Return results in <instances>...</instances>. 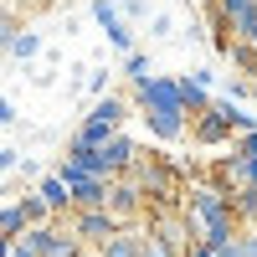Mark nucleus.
Instances as JSON below:
<instances>
[{
    "instance_id": "nucleus-1",
    "label": "nucleus",
    "mask_w": 257,
    "mask_h": 257,
    "mask_svg": "<svg viewBox=\"0 0 257 257\" xmlns=\"http://www.w3.org/2000/svg\"><path fill=\"white\" fill-rule=\"evenodd\" d=\"M180 221L190 231V247H221L237 237V211H231V196L226 190H216L211 180L201 185H190L185 190V201H180Z\"/></svg>"
},
{
    "instance_id": "nucleus-2",
    "label": "nucleus",
    "mask_w": 257,
    "mask_h": 257,
    "mask_svg": "<svg viewBox=\"0 0 257 257\" xmlns=\"http://www.w3.org/2000/svg\"><path fill=\"white\" fill-rule=\"evenodd\" d=\"M103 211L113 216V226H144V216H149L139 185L128 180V175L123 180H108V201H103Z\"/></svg>"
},
{
    "instance_id": "nucleus-3",
    "label": "nucleus",
    "mask_w": 257,
    "mask_h": 257,
    "mask_svg": "<svg viewBox=\"0 0 257 257\" xmlns=\"http://www.w3.org/2000/svg\"><path fill=\"white\" fill-rule=\"evenodd\" d=\"M36 257H72L77 252V237H72V226H62V221H47V226H31L26 231Z\"/></svg>"
},
{
    "instance_id": "nucleus-4",
    "label": "nucleus",
    "mask_w": 257,
    "mask_h": 257,
    "mask_svg": "<svg viewBox=\"0 0 257 257\" xmlns=\"http://www.w3.org/2000/svg\"><path fill=\"white\" fill-rule=\"evenodd\" d=\"M72 237H77V247H103V242H108L113 237V216H108V211H72Z\"/></svg>"
},
{
    "instance_id": "nucleus-5",
    "label": "nucleus",
    "mask_w": 257,
    "mask_h": 257,
    "mask_svg": "<svg viewBox=\"0 0 257 257\" xmlns=\"http://www.w3.org/2000/svg\"><path fill=\"white\" fill-rule=\"evenodd\" d=\"M98 160H103V175H108V180H123V175H128V165L139 160V149H134V139L118 128V134L98 149Z\"/></svg>"
},
{
    "instance_id": "nucleus-6",
    "label": "nucleus",
    "mask_w": 257,
    "mask_h": 257,
    "mask_svg": "<svg viewBox=\"0 0 257 257\" xmlns=\"http://www.w3.org/2000/svg\"><path fill=\"white\" fill-rule=\"evenodd\" d=\"M93 21H98L103 31H108V41H113L118 52H134V36H128V21L118 16V6H113V0H93Z\"/></svg>"
},
{
    "instance_id": "nucleus-7",
    "label": "nucleus",
    "mask_w": 257,
    "mask_h": 257,
    "mask_svg": "<svg viewBox=\"0 0 257 257\" xmlns=\"http://www.w3.org/2000/svg\"><path fill=\"white\" fill-rule=\"evenodd\" d=\"M67 196H72V211H103V201H108V180L82 175V180L67 185Z\"/></svg>"
},
{
    "instance_id": "nucleus-8",
    "label": "nucleus",
    "mask_w": 257,
    "mask_h": 257,
    "mask_svg": "<svg viewBox=\"0 0 257 257\" xmlns=\"http://www.w3.org/2000/svg\"><path fill=\"white\" fill-rule=\"evenodd\" d=\"M98 252H103V257H139V252H144V226H118Z\"/></svg>"
},
{
    "instance_id": "nucleus-9",
    "label": "nucleus",
    "mask_w": 257,
    "mask_h": 257,
    "mask_svg": "<svg viewBox=\"0 0 257 257\" xmlns=\"http://www.w3.org/2000/svg\"><path fill=\"white\" fill-rule=\"evenodd\" d=\"M36 196L47 201V211H52V221H57V216H72V196H67V185H62L57 175H41V185H36Z\"/></svg>"
},
{
    "instance_id": "nucleus-10",
    "label": "nucleus",
    "mask_w": 257,
    "mask_h": 257,
    "mask_svg": "<svg viewBox=\"0 0 257 257\" xmlns=\"http://www.w3.org/2000/svg\"><path fill=\"white\" fill-rule=\"evenodd\" d=\"M113 134H118L113 123H103V118H82V123H77V134H72V144H82V149H103Z\"/></svg>"
},
{
    "instance_id": "nucleus-11",
    "label": "nucleus",
    "mask_w": 257,
    "mask_h": 257,
    "mask_svg": "<svg viewBox=\"0 0 257 257\" xmlns=\"http://www.w3.org/2000/svg\"><path fill=\"white\" fill-rule=\"evenodd\" d=\"M144 123H149V134H155V139H180V134H185V113H170V108L144 113Z\"/></svg>"
},
{
    "instance_id": "nucleus-12",
    "label": "nucleus",
    "mask_w": 257,
    "mask_h": 257,
    "mask_svg": "<svg viewBox=\"0 0 257 257\" xmlns=\"http://www.w3.org/2000/svg\"><path fill=\"white\" fill-rule=\"evenodd\" d=\"M211 108L226 118V128H231V134H252V128H257V118H252V113H242L231 98H211Z\"/></svg>"
},
{
    "instance_id": "nucleus-13",
    "label": "nucleus",
    "mask_w": 257,
    "mask_h": 257,
    "mask_svg": "<svg viewBox=\"0 0 257 257\" xmlns=\"http://www.w3.org/2000/svg\"><path fill=\"white\" fill-rule=\"evenodd\" d=\"M196 139H201V144H221V139H231V128H226V118H221L216 108H206V113L196 118Z\"/></svg>"
},
{
    "instance_id": "nucleus-14",
    "label": "nucleus",
    "mask_w": 257,
    "mask_h": 257,
    "mask_svg": "<svg viewBox=\"0 0 257 257\" xmlns=\"http://www.w3.org/2000/svg\"><path fill=\"white\" fill-rule=\"evenodd\" d=\"M26 231H31V221H26V211H21V201H6V206H0V237H26Z\"/></svg>"
},
{
    "instance_id": "nucleus-15",
    "label": "nucleus",
    "mask_w": 257,
    "mask_h": 257,
    "mask_svg": "<svg viewBox=\"0 0 257 257\" xmlns=\"http://www.w3.org/2000/svg\"><path fill=\"white\" fill-rule=\"evenodd\" d=\"M180 108H185V113H196V118H201V113L211 108V93L201 88V82H190V77H180Z\"/></svg>"
},
{
    "instance_id": "nucleus-16",
    "label": "nucleus",
    "mask_w": 257,
    "mask_h": 257,
    "mask_svg": "<svg viewBox=\"0 0 257 257\" xmlns=\"http://www.w3.org/2000/svg\"><path fill=\"white\" fill-rule=\"evenodd\" d=\"M6 52H11L16 62H31V57L41 52V36H36V31H21V26H16V31H11V41H6Z\"/></svg>"
},
{
    "instance_id": "nucleus-17",
    "label": "nucleus",
    "mask_w": 257,
    "mask_h": 257,
    "mask_svg": "<svg viewBox=\"0 0 257 257\" xmlns=\"http://www.w3.org/2000/svg\"><path fill=\"white\" fill-rule=\"evenodd\" d=\"M123 113H128V103L108 93V98H98V103H93V113H88V118H103V123H113V128H118V123H123Z\"/></svg>"
},
{
    "instance_id": "nucleus-18",
    "label": "nucleus",
    "mask_w": 257,
    "mask_h": 257,
    "mask_svg": "<svg viewBox=\"0 0 257 257\" xmlns=\"http://www.w3.org/2000/svg\"><path fill=\"white\" fill-rule=\"evenodd\" d=\"M21 211H26L31 226H47V221H52V211H47V201H41L36 190H26V196H21Z\"/></svg>"
},
{
    "instance_id": "nucleus-19",
    "label": "nucleus",
    "mask_w": 257,
    "mask_h": 257,
    "mask_svg": "<svg viewBox=\"0 0 257 257\" xmlns=\"http://www.w3.org/2000/svg\"><path fill=\"white\" fill-rule=\"evenodd\" d=\"M226 57H231V62H237V67L247 72V82H257V52H252V47H242V41H231V47H226Z\"/></svg>"
},
{
    "instance_id": "nucleus-20",
    "label": "nucleus",
    "mask_w": 257,
    "mask_h": 257,
    "mask_svg": "<svg viewBox=\"0 0 257 257\" xmlns=\"http://www.w3.org/2000/svg\"><path fill=\"white\" fill-rule=\"evenodd\" d=\"M123 77H128V82H149V77H155V72H149V57H144V52H128V57H123Z\"/></svg>"
},
{
    "instance_id": "nucleus-21",
    "label": "nucleus",
    "mask_w": 257,
    "mask_h": 257,
    "mask_svg": "<svg viewBox=\"0 0 257 257\" xmlns=\"http://www.w3.org/2000/svg\"><path fill=\"white\" fill-rule=\"evenodd\" d=\"M237 160H257V128L252 134H237V149H231Z\"/></svg>"
},
{
    "instance_id": "nucleus-22",
    "label": "nucleus",
    "mask_w": 257,
    "mask_h": 257,
    "mask_svg": "<svg viewBox=\"0 0 257 257\" xmlns=\"http://www.w3.org/2000/svg\"><path fill=\"white\" fill-rule=\"evenodd\" d=\"M139 257H175V252H170L165 242H155V237H149V231H144V252Z\"/></svg>"
},
{
    "instance_id": "nucleus-23",
    "label": "nucleus",
    "mask_w": 257,
    "mask_h": 257,
    "mask_svg": "<svg viewBox=\"0 0 257 257\" xmlns=\"http://www.w3.org/2000/svg\"><path fill=\"white\" fill-rule=\"evenodd\" d=\"M149 6H144V0H118V16H128V21H139Z\"/></svg>"
},
{
    "instance_id": "nucleus-24",
    "label": "nucleus",
    "mask_w": 257,
    "mask_h": 257,
    "mask_svg": "<svg viewBox=\"0 0 257 257\" xmlns=\"http://www.w3.org/2000/svg\"><path fill=\"white\" fill-rule=\"evenodd\" d=\"M11 257H36V247H31V237H16V242H11Z\"/></svg>"
},
{
    "instance_id": "nucleus-25",
    "label": "nucleus",
    "mask_w": 257,
    "mask_h": 257,
    "mask_svg": "<svg viewBox=\"0 0 257 257\" xmlns=\"http://www.w3.org/2000/svg\"><path fill=\"white\" fill-rule=\"evenodd\" d=\"M211 257H242V247H237V237H231V242H221V247H211Z\"/></svg>"
},
{
    "instance_id": "nucleus-26",
    "label": "nucleus",
    "mask_w": 257,
    "mask_h": 257,
    "mask_svg": "<svg viewBox=\"0 0 257 257\" xmlns=\"http://www.w3.org/2000/svg\"><path fill=\"white\" fill-rule=\"evenodd\" d=\"M11 16H16V0H0V26H16Z\"/></svg>"
},
{
    "instance_id": "nucleus-27",
    "label": "nucleus",
    "mask_w": 257,
    "mask_h": 257,
    "mask_svg": "<svg viewBox=\"0 0 257 257\" xmlns=\"http://www.w3.org/2000/svg\"><path fill=\"white\" fill-rule=\"evenodd\" d=\"M11 123H16V108H11L6 98H0V128H11Z\"/></svg>"
},
{
    "instance_id": "nucleus-28",
    "label": "nucleus",
    "mask_w": 257,
    "mask_h": 257,
    "mask_svg": "<svg viewBox=\"0 0 257 257\" xmlns=\"http://www.w3.org/2000/svg\"><path fill=\"white\" fill-rule=\"evenodd\" d=\"M21 165V155H16V149H0V170H16Z\"/></svg>"
},
{
    "instance_id": "nucleus-29",
    "label": "nucleus",
    "mask_w": 257,
    "mask_h": 257,
    "mask_svg": "<svg viewBox=\"0 0 257 257\" xmlns=\"http://www.w3.org/2000/svg\"><path fill=\"white\" fill-rule=\"evenodd\" d=\"M72 257H103V252H98V247H77Z\"/></svg>"
},
{
    "instance_id": "nucleus-30",
    "label": "nucleus",
    "mask_w": 257,
    "mask_h": 257,
    "mask_svg": "<svg viewBox=\"0 0 257 257\" xmlns=\"http://www.w3.org/2000/svg\"><path fill=\"white\" fill-rule=\"evenodd\" d=\"M0 257H11V237H0Z\"/></svg>"
},
{
    "instance_id": "nucleus-31",
    "label": "nucleus",
    "mask_w": 257,
    "mask_h": 257,
    "mask_svg": "<svg viewBox=\"0 0 257 257\" xmlns=\"http://www.w3.org/2000/svg\"><path fill=\"white\" fill-rule=\"evenodd\" d=\"M247 98H257V82H247Z\"/></svg>"
},
{
    "instance_id": "nucleus-32",
    "label": "nucleus",
    "mask_w": 257,
    "mask_h": 257,
    "mask_svg": "<svg viewBox=\"0 0 257 257\" xmlns=\"http://www.w3.org/2000/svg\"><path fill=\"white\" fill-rule=\"evenodd\" d=\"M21 6H47V0H21Z\"/></svg>"
},
{
    "instance_id": "nucleus-33",
    "label": "nucleus",
    "mask_w": 257,
    "mask_h": 257,
    "mask_svg": "<svg viewBox=\"0 0 257 257\" xmlns=\"http://www.w3.org/2000/svg\"><path fill=\"white\" fill-rule=\"evenodd\" d=\"M201 6H206V11H211V6H216V0H201Z\"/></svg>"
}]
</instances>
